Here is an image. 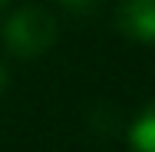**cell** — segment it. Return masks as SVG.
Returning <instances> with one entry per match:
<instances>
[{"instance_id": "obj_1", "label": "cell", "mask_w": 155, "mask_h": 152, "mask_svg": "<svg viewBox=\"0 0 155 152\" xmlns=\"http://www.w3.org/2000/svg\"><path fill=\"white\" fill-rule=\"evenodd\" d=\"M3 43L13 56L33 60L56 43V20L43 7H20L3 23Z\"/></svg>"}, {"instance_id": "obj_2", "label": "cell", "mask_w": 155, "mask_h": 152, "mask_svg": "<svg viewBox=\"0 0 155 152\" xmlns=\"http://www.w3.org/2000/svg\"><path fill=\"white\" fill-rule=\"evenodd\" d=\"M119 30L135 43H155V0H122Z\"/></svg>"}, {"instance_id": "obj_3", "label": "cell", "mask_w": 155, "mask_h": 152, "mask_svg": "<svg viewBox=\"0 0 155 152\" xmlns=\"http://www.w3.org/2000/svg\"><path fill=\"white\" fill-rule=\"evenodd\" d=\"M129 142H132V152H155V103L142 109V116L132 122Z\"/></svg>"}, {"instance_id": "obj_4", "label": "cell", "mask_w": 155, "mask_h": 152, "mask_svg": "<svg viewBox=\"0 0 155 152\" xmlns=\"http://www.w3.org/2000/svg\"><path fill=\"white\" fill-rule=\"evenodd\" d=\"M66 10H73V13H86V10H93L96 0H60Z\"/></svg>"}, {"instance_id": "obj_5", "label": "cell", "mask_w": 155, "mask_h": 152, "mask_svg": "<svg viewBox=\"0 0 155 152\" xmlns=\"http://www.w3.org/2000/svg\"><path fill=\"white\" fill-rule=\"evenodd\" d=\"M7 90V69H3V63H0V93Z\"/></svg>"}, {"instance_id": "obj_6", "label": "cell", "mask_w": 155, "mask_h": 152, "mask_svg": "<svg viewBox=\"0 0 155 152\" xmlns=\"http://www.w3.org/2000/svg\"><path fill=\"white\" fill-rule=\"evenodd\" d=\"M7 3H10V0H0V10H3V7H7Z\"/></svg>"}]
</instances>
